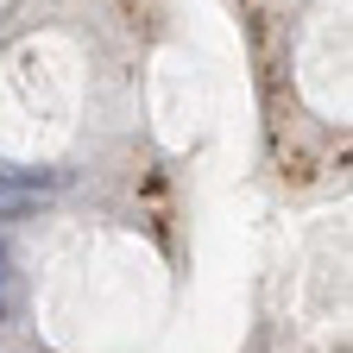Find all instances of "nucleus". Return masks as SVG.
Wrapping results in <instances>:
<instances>
[{
	"label": "nucleus",
	"instance_id": "nucleus-1",
	"mask_svg": "<svg viewBox=\"0 0 353 353\" xmlns=\"http://www.w3.org/2000/svg\"><path fill=\"white\" fill-rule=\"evenodd\" d=\"M19 309V272H13V252H7V240H0V322H7Z\"/></svg>",
	"mask_w": 353,
	"mask_h": 353
}]
</instances>
